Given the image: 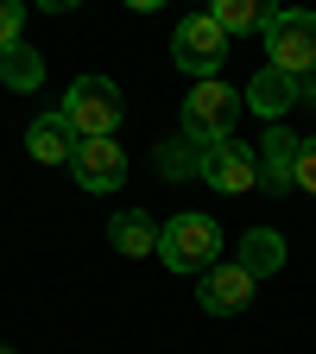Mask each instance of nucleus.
<instances>
[{
	"instance_id": "f257e3e1",
	"label": "nucleus",
	"mask_w": 316,
	"mask_h": 354,
	"mask_svg": "<svg viewBox=\"0 0 316 354\" xmlns=\"http://www.w3.org/2000/svg\"><path fill=\"white\" fill-rule=\"evenodd\" d=\"M234 120H241V88H228L221 76L196 82L190 95H184V140L190 146H221V140H234Z\"/></svg>"
},
{
	"instance_id": "f03ea898",
	"label": "nucleus",
	"mask_w": 316,
	"mask_h": 354,
	"mask_svg": "<svg viewBox=\"0 0 316 354\" xmlns=\"http://www.w3.org/2000/svg\"><path fill=\"white\" fill-rule=\"evenodd\" d=\"M64 120L76 127V140H114L120 120H127V102L108 76H76L70 95H64Z\"/></svg>"
},
{
	"instance_id": "7ed1b4c3",
	"label": "nucleus",
	"mask_w": 316,
	"mask_h": 354,
	"mask_svg": "<svg viewBox=\"0 0 316 354\" xmlns=\"http://www.w3.org/2000/svg\"><path fill=\"white\" fill-rule=\"evenodd\" d=\"M158 259L171 266V272H209V266L221 259V228L209 215H196V209L171 215L158 228Z\"/></svg>"
},
{
	"instance_id": "20e7f679",
	"label": "nucleus",
	"mask_w": 316,
	"mask_h": 354,
	"mask_svg": "<svg viewBox=\"0 0 316 354\" xmlns=\"http://www.w3.org/2000/svg\"><path fill=\"white\" fill-rule=\"evenodd\" d=\"M171 57H177L184 76L209 82V76H221V64H228V32L215 26V13H190L171 32Z\"/></svg>"
},
{
	"instance_id": "39448f33",
	"label": "nucleus",
	"mask_w": 316,
	"mask_h": 354,
	"mask_svg": "<svg viewBox=\"0 0 316 354\" xmlns=\"http://www.w3.org/2000/svg\"><path fill=\"white\" fill-rule=\"evenodd\" d=\"M259 38H266V51H272V70H285V76H297V82L316 70V13L279 7L272 26H266Z\"/></svg>"
},
{
	"instance_id": "423d86ee",
	"label": "nucleus",
	"mask_w": 316,
	"mask_h": 354,
	"mask_svg": "<svg viewBox=\"0 0 316 354\" xmlns=\"http://www.w3.org/2000/svg\"><path fill=\"white\" fill-rule=\"evenodd\" d=\"M203 184H209V190H221V196H247V190L259 184V152H253V146H241V140L209 146V152H203Z\"/></svg>"
},
{
	"instance_id": "0eeeda50",
	"label": "nucleus",
	"mask_w": 316,
	"mask_h": 354,
	"mask_svg": "<svg viewBox=\"0 0 316 354\" xmlns=\"http://www.w3.org/2000/svg\"><path fill=\"white\" fill-rule=\"evenodd\" d=\"M196 279H203L196 285V304L209 310V317H241V310L253 304V285H259L253 272H241L234 259H215L209 272H196Z\"/></svg>"
},
{
	"instance_id": "6e6552de",
	"label": "nucleus",
	"mask_w": 316,
	"mask_h": 354,
	"mask_svg": "<svg viewBox=\"0 0 316 354\" xmlns=\"http://www.w3.org/2000/svg\"><path fill=\"white\" fill-rule=\"evenodd\" d=\"M70 171H76V184L89 196H114L127 184V152H120V140H82L76 158H70Z\"/></svg>"
},
{
	"instance_id": "1a4fd4ad",
	"label": "nucleus",
	"mask_w": 316,
	"mask_h": 354,
	"mask_svg": "<svg viewBox=\"0 0 316 354\" xmlns=\"http://www.w3.org/2000/svg\"><path fill=\"white\" fill-rule=\"evenodd\" d=\"M297 102H304V82H297V76H285V70H272V64H266V70L241 88V108H253L259 120H285Z\"/></svg>"
},
{
	"instance_id": "9d476101",
	"label": "nucleus",
	"mask_w": 316,
	"mask_h": 354,
	"mask_svg": "<svg viewBox=\"0 0 316 354\" xmlns=\"http://www.w3.org/2000/svg\"><path fill=\"white\" fill-rule=\"evenodd\" d=\"M297 146H304V140H297V133H291L285 120H272V127H266V140L253 146V152H259V184L272 190V196H285V190H291V165H297Z\"/></svg>"
},
{
	"instance_id": "9b49d317",
	"label": "nucleus",
	"mask_w": 316,
	"mask_h": 354,
	"mask_svg": "<svg viewBox=\"0 0 316 354\" xmlns=\"http://www.w3.org/2000/svg\"><path fill=\"white\" fill-rule=\"evenodd\" d=\"M76 127L64 120V108H51V114H38L32 127H26V152L38 158V165H70L76 158Z\"/></svg>"
},
{
	"instance_id": "f8f14e48",
	"label": "nucleus",
	"mask_w": 316,
	"mask_h": 354,
	"mask_svg": "<svg viewBox=\"0 0 316 354\" xmlns=\"http://www.w3.org/2000/svg\"><path fill=\"white\" fill-rule=\"evenodd\" d=\"M234 266H241V272H253V279H272L279 266H285V234H279V228H247L241 247H234Z\"/></svg>"
},
{
	"instance_id": "ddd939ff",
	"label": "nucleus",
	"mask_w": 316,
	"mask_h": 354,
	"mask_svg": "<svg viewBox=\"0 0 316 354\" xmlns=\"http://www.w3.org/2000/svg\"><path fill=\"white\" fill-rule=\"evenodd\" d=\"M209 13H215V26L228 32V38H253V32L272 26L279 0H209Z\"/></svg>"
},
{
	"instance_id": "4468645a",
	"label": "nucleus",
	"mask_w": 316,
	"mask_h": 354,
	"mask_svg": "<svg viewBox=\"0 0 316 354\" xmlns=\"http://www.w3.org/2000/svg\"><path fill=\"white\" fill-rule=\"evenodd\" d=\"M108 241H114V253H127V259L158 253V228H152V215H146V209H120V215L108 221Z\"/></svg>"
},
{
	"instance_id": "2eb2a0df",
	"label": "nucleus",
	"mask_w": 316,
	"mask_h": 354,
	"mask_svg": "<svg viewBox=\"0 0 316 354\" xmlns=\"http://www.w3.org/2000/svg\"><path fill=\"white\" fill-rule=\"evenodd\" d=\"M0 82H7V88H19V95H32V88L44 82V57L32 51L26 38H19V44H7V51H0Z\"/></svg>"
},
{
	"instance_id": "dca6fc26",
	"label": "nucleus",
	"mask_w": 316,
	"mask_h": 354,
	"mask_svg": "<svg viewBox=\"0 0 316 354\" xmlns=\"http://www.w3.org/2000/svg\"><path fill=\"white\" fill-rule=\"evenodd\" d=\"M158 165H165V177H190V171L203 177V146H190L184 133H177V140L165 146V158H158Z\"/></svg>"
},
{
	"instance_id": "f3484780",
	"label": "nucleus",
	"mask_w": 316,
	"mask_h": 354,
	"mask_svg": "<svg viewBox=\"0 0 316 354\" xmlns=\"http://www.w3.org/2000/svg\"><path fill=\"white\" fill-rule=\"evenodd\" d=\"M291 190L316 196V140H304V146H297V165H291Z\"/></svg>"
},
{
	"instance_id": "a211bd4d",
	"label": "nucleus",
	"mask_w": 316,
	"mask_h": 354,
	"mask_svg": "<svg viewBox=\"0 0 316 354\" xmlns=\"http://www.w3.org/2000/svg\"><path fill=\"white\" fill-rule=\"evenodd\" d=\"M19 32H26V0H0V51L19 44Z\"/></svg>"
},
{
	"instance_id": "6ab92c4d",
	"label": "nucleus",
	"mask_w": 316,
	"mask_h": 354,
	"mask_svg": "<svg viewBox=\"0 0 316 354\" xmlns=\"http://www.w3.org/2000/svg\"><path fill=\"white\" fill-rule=\"evenodd\" d=\"M38 7H44V13H76L82 0H38Z\"/></svg>"
},
{
	"instance_id": "aec40b11",
	"label": "nucleus",
	"mask_w": 316,
	"mask_h": 354,
	"mask_svg": "<svg viewBox=\"0 0 316 354\" xmlns=\"http://www.w3.org/2000/svg\"><path fill=\"white\" fill-rule=\"evenodd\" d=\"M127 7H133V13H158L165 0H127Z\"/></svg>"
}]
</instances>
